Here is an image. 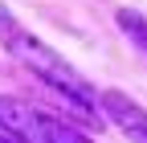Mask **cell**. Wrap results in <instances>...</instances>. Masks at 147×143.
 Returning <instances> with one entry per match:
<instances>
[{"mask_svg":"<svg viewBox=\"0 0 147 143\" xmlns=\"http://www.w3.org/2000/svg\"><path fill=\"white\" fill-rule=\"evenodd\" d=\"M94 102H102V115L127 135V143H147V111L135 98H127L123 90H98Z\"/></svg>","mask_w":147,"mask_h":143,"instance_id":"3","label":"cell"},{"mask_svg":"<svg viewBox=\"0 0 147 143\" xmlns=\"http://www.w3.org/2000/svg\"><path fill=\"white\" fill-rule=\"evenodd\" d=\"M8 53L29 69L33 78H41L49 90H57L69 106H78V115H82L86 127H98V115H94V98H98V90L78 74V65H69L57 49H49L41 37H33L25 25L16 29V37L8 41Z\"/></svg>","mask_w":147,"mask_h":143,"instance_id":"1","label":"cell"},{"mask_svg":"<svg viewBox=\"0 0 147 143\" xmlns=\"http://www.w3.org/2000/svg\"><path fill=\"white\" fill-rule=\"evenodd\" d=\"M0 131L16 135L21 143H94L74 123H65L53 111L33 106L25 98H0Z\"/></svg>","mask_w":147,"mask_h":143,"instance_id":"2","label":"cell"},{"mask_svg":"<svg viewBox=\"0 0 147 143\" xmlns=\"http://www.w3.org/2000/svg\"><path fill=\"white\" fill-rule=\"evenodd\" d=\"M16 29H21V21H16V16L4 8V0H0V45L8 49V41L16 37Z\"/></svg>","mask_w":147,"mask_h":143,"instance_id":"5","label":"cell"},{"mask_svg":"<svg viewBox=\"0 0 147 143\" xmlns=\"http://www.w3.org/2000/svg\"><path fill=\"white\" fill-rule=\"evenodd\" d=\"M115 16H119V29L127 33V41L147 53V12H139V8H119Z\"/></svg>","mask_w":147,"mask_h":143,"instance_id":"4","label":"cell"},{"mask_svg":"<svg viewBox=\"0 0 147 143\" xmlns=\"http://www.w3.org/2000/svg\"><path fill=\"white\" fill-rule=\"evenodd\" d=\"M0 143H21L16 135H8V131H0Z\"/></svg>","mask_w":147,"mask_h":143,"instance_id":"6","label":"cell"}]
</instances>
